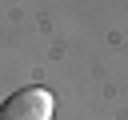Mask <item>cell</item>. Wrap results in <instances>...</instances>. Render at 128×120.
<instances>
[{"label": "cell", "instance_id": "cell-1", "mask_svg": "<svg viewBox=\"0 0 128 120\" xmlns=\"http://www.w3.org/2000/svg\"><path fill=\"white\" fill-rule=\"evenodd\" d=\"M52 112H56V96L40 84L20 88L0 104V120H52Z\"/></svg>", "mask_w": 128, "mask_h": 120}]
</instances>
